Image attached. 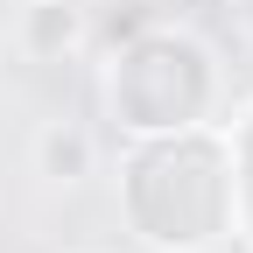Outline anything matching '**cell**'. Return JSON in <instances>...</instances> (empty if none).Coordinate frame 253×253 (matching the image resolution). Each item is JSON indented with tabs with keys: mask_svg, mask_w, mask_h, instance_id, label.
<instances>
[{
	"mask_svg": "<svg viewBox=\"0 0 253 253\" xmlns=\"http://www.w3.org/2000/svg\"><path fill=\"white\" fill-rule=\"evenodd\" d=\"M120 211L155 253H211L232 239V134H218L211 120L134 141L120 162Z\"/></svg>",
	"mask_w": 253,
	"mask_h": 253,
	"instance_id": "6da1fadb",
	"label": "cell"
},
{
	"mask_svg": "<svg viewBox=\"0 0 253 253\" xmlns=\"http://www.w3.org/2000/svg\"><path fill=\"white\" fill-rule=\"evenodd\" d=\"M28 169H36L42 183H56V190L84 183L91 169H99V141H91V126H84V120H42L36 134H28Z\"/></svg>",
	"mask_w": 253,
	"mask_h": 253,
	"instance_id": "277c9868",
	"label": "cell"
},
{
	"mask_svg": "<svg viewBox=\"0 0 253 253\" xmlns=\"http://www.w3.org/2000/svg\"><path fill=\"white\" fill-rule=\"evenodd\" d=\"M91 36V21L78 0H21V14H14V49L28 63H42V71H56V63H78Z\"/></svg>",
	"mask_w": 253,
	"mask_h": 253,
	"instance_id": "3957f363",
	"label": "cell"
},
{
	"mask_svg": "<svg viewBox=\"0 0 253 253\" xmlns=\"http://www.w3.org/2000/svg\"><path fill=\"white\" fill-rule=\"evenodd\" d=\"M218 56L190 36V28L148 21L141 36L113 42L106 63V120L126 141L183 134V126H211L218 113Z\"/></svg>",
	"mask_w": 253,
	"mask_h": 253,
	"instance_id": "7a4b0ae2",
	"label": "cell"
},
{
	"mask_svg": "<svg viewBox=\"0 0 253 253\" xmlns=\"http://www.w3.org/2000/svg\"><path fill=\"white\" fill-rule=\"evenodd\" d=\"M225 14H232V28L253 42V0H225Z\"/></svg>",
	"mask_w": 253,
	"mask_h": 253,
	"instance_id": "5b68a950",
	"label": "cell"
}]
</instances>
